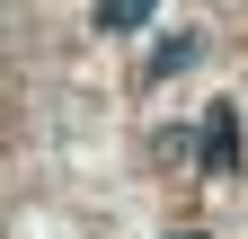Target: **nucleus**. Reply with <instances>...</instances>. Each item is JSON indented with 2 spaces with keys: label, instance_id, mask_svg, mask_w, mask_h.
Wrapping results in <instances>:
<instances>
[{
  "label": "nucleus",
  "instance_id": "nucleus-3",
  "mask_svg": "<svg viewBox=\"0 0 248 239\" xmlns=\"http://www.w3.org/2000/svg\"><path fill=\"white\" fill-rule=\"evenodd\" d=\"M151 9H160V0H107V9H98V27H142Z\"/></svg>",
  "mask_w": 248,
  "mask_h": 239
},
{
  "label": "nucleus",
  "instance_id": "nucleus-2",
  "mask_svg": "<svg viewBox=\"0 0 248 239\" xmlns=\"http://www.w3.org/2000/svg\"><path fill=\"white\" fill-rule=\"evenodd\" d=\"M186 62H195V36H169V45H151V80H169V71H186Z\"/></svg>",
  "mask_w": 248,
  "mask_h": 239
},
{
  "label": "nucleus",
  "instance_id": "nucleus-4",
  "mask_svg": "<svg viewBox=\"0 0 248 239\" xmlns=\"http://www.w3.org/2000/svg\"><path fill=\"white\" fill-rule=\"evenodd\" d=\"M177 239H204V230H177Z\"/></svg>",
  "mask_w": 248,
  "mask_h": 239
},
{
  "label": "nucleus",
  "instance_id": "nucleus-1",
  "mask_svg": "<svg viewBox=\"0 0 248 239\" xmlns=\"http://www.w3.org/2000/svg\"><path fill=\"white\" fill-rule=\"evenodd\" d=\"M195 160H204V168H231V160H239V115H231V106H213L204 124H195Z\"/></svg>",
  "mask_w": 248,
  "mask_h": 239
}]
</instances>
